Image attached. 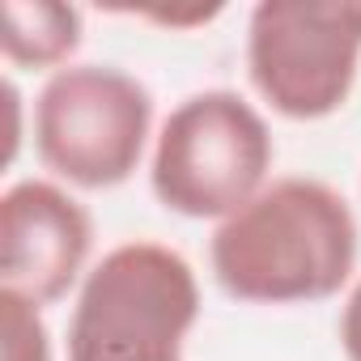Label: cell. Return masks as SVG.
I'll list each match as a JSON object with an SVG mask.
<instances>
[{
	"mask_svg": "<svg viewBox=\"0 0 361 361\" xmlns=\"http://www.w3.org/2000/svg\"><path fill=\"white\" fill-rule=\"evenodd\" d=\"M209 264L238 302H323L353 276L357 221L348 200L319 178H276L217 226Z\"/></svg>",
	"mask_w": 361,
	"mask_h": 361,
	"instance_id": "1",
	"label": "cell"
},
{
	"mask_svg": "<svg viewBox=\"0 0 361 361\" xmlns=\"http://www.w3.org/2000/svg\"><path fill=\"white\" fill-rule=\"evenodd\" d=\"M196 319L192 264L161 243H123L85 272L68 319V361H183Z\"/></svg>",
	"mask_w": 361,
	"mask_h": 361,
	"instance_id": "2",
	"label": "cell"
},
{
	"mask_svg": "<svg viewBox=\"0 0 361 361\" xmlns=\"http://www.w3.org/2000/svg\"><path fill=\"white\" fill-rule=\"evenodd\" d=\"M272 170V132L234 90H200L161 123L153 145V196L192 221H226L255 200Z\"/></svg>",
	"mask_w": 361,
	"mask_h": 361,
	"instance_id": "3",
	"label": "cell"
},
{
	"mask_svg": "<svg viewBox=\"0 0 361 361\" xmlns=\"http://www.w3.org/2000/svg\"><path fill=\"white\" fill-rule=\"evenodd\" d=\"M153 128L149 90L115 64H68L35 102L39 161L85 192L119 188L136 174Z\"/></svg>",
	"mask_w": 361,
	"mask_h": 361,
	"instance_id": "4",
	"label": "cell"
},
{
	"mask_svg": "<svg viewBox=\"0 0 361 361\" xmlns=\"http://www.w3.org/2000/svg\"><path fill=\"white\" fill-rule=\"evenodd\" d=\"M361 64V0H259L247 22V73L285 119L336 115Z\"/></svg>",
	"mask_w": 361,
	"mask_h": 361,
	"instance_id": "5",
	"label": "cell"
},
{
	"mask_svg": "<svg viewBox=\"0 0 361 361\" xmlns=\"http://www.w3.org/2000/svg\"><path fill=\"white\" fill-rule=\"evenodd\" d=\"M94 247L90 213L47 178H22L0 196V281L9 293L47 306L85 272Z\"/></svg>",
	"mask_w": 361,
	"mask_h": 361,
	"instance_id": "6",
	"label": "cell"
},
{
	"mask_svg": "<svg viewBox=\"0 0 361 361\" xmlns=\"http://www.w3.org/2000/svg\"><path fill=\"white\" fill-rule=\"evenodd\" d=\"M81 47V9L56 0H5L0 9V51L22 68H68Z\"/></svg>",
	"mask_w": 361,
	"mask_h": 361,
	"instance_id": "7",
	"label": "cell"
},
{
	"mask_svg": "<svg viewBox=\"0 0 361 361\" xmlns=\"http://www.w3.org/2000/svg\"><path fill=\"white\" fill-rule=\"evenodd\" d=\"M0 323H5V361H51V336L35 302L0 289Z\"/></svg>",
	"mask_w": 361,
	"mask_h": 361,
	"instance_id": "8",
	"label": "cell"
},
{
	"mask_svg": "<svg viewBox=\"0 0 361 361\" xmlns=\"http://www.w3.org/2000/svg\"><path fill=\"white\" fill-rule=\"evenodd\" d=\"M340 348L348 361H361V281L353 285V293L340 310Z\"/></svg>",
	"mask_w": 361,
	"mask_h": 361,
	"instance_id": "9",
	"label": "cell"
}]
</instances>
